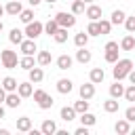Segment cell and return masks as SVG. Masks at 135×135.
Masks as SVG:
<instances>
[{"label": "cell", "mask_w": 135, "mask_h": 135, "mask_svg": "<svg viewBox=\"0 0 135 135\" xmlns=\"http://www.w3.org/2000/svg\"><path fill=\"white\" fill-rule=\"evenodd\" d=\"M17 80L13 78V76H6V78H2V89L6 91V93H11V91H17Z\"/></svg>", "instance_id": "4316f807"}, {"label": "cell", "mask_w": 135, "mask_h": 135, "mask_svg": "<svg viewBox=\"0 0 135 135\" xmlns=\"http://www.w3.org/2000/svg\"><path fill=\"white\" fill-rule=\"evenodd\" d=\"M23 36H25V34H23L21 30H17V27H13V30L8 32V40H11L13 44H21V42H23Z\"/></svg>", "instance_id": "484cf974"}, {"label": "cell", "mask_w": 135, "mask_h": 135, "mask_svg": "<svg viewBox=\"0 0 135 135\" xmlns=\"http://www.w3.org/2000/svg\"><path fill=\"white\" fill-rule=\"evenodd\" d=\"M0 118H4V108H2V103H0Z\"/></svg>", "instance_id": "7dc6e473"}, {"label": "cell", "mask_w": 135, "mask_h": 135, "mask_svg": "<svg viewBox=\"0 0 135 135\" xmlns=\"http://www.w3.org/2000/svg\"><path fill=\"white\" fill-rule=\"evenodd\" d=\"M17 93L21 95V99H23V97H32V93H34L32 82H30V80H27V82H19V84H17Z\"/></svg>", "instance_id": "2e32d148"}, {"label": "cell", "mask_w": 135, "mask_h": 135, "mask_svg": "<svg viewBox=\"0 0 135 135\" xmlns=\"http://www.w3.org/2000/svg\"><path fill=\"white\" fill-rule=\"evenodd\" d=\"M59 116H61V120L72 122V120L76 118V110H74V105H63V108H61V112H59Z\"/></svg>", "instance_id": "e0dca14e"}, {"label": "cell", "mask_w": 135, "mask_h": 135, "mask_svg": "<svg viewBox=\"0 0 135 135\" xmlns=\"http://www.w3.org/2000/svg\"><path fill=\"white\" fill-rule=\"evenodd\" d=\"M124 27H127V32H129V34H133V32H135V15H131V17H127V19H124Z\"/></svg>", "instance_id": "74e56055"}, {"label": "cell", "mask_w": 135, "mask_h": 135, "mask_svg": "<svg viewBox=\"0 0 135 135\" xmlns=\"http://www.w3.org/2000/svg\"><path fill=\"white\" fill-rule=\"evenodd\" d=\"M2 30H4V23H2V21H0V32H2Z\"/></svg>", "instance_id": "f907efd6"}, {"label": "cell", "mask_w": 135, "mask_h": 135, "mask_svg": "<svg viewBox=\"0 0 135 135\" xmlns=\"http://www.w3.org/2000/svg\"><path fill=\"white\" fill-rule=\"evenodd\" d=\"M23 11V6H21V0H8V4L4 6V13L6 15H11V17H19V13Z\"/></svg>", "instance_id": "8992f818"}, {"label": "cell", "mask_w": 135, "mask_h": 135, "mask_svg": "<svg viewBox=\"0 0 135 135\" xmlns=\"http://www.w3.org/2000/svg\"><path fill=\"white\" fill-rule=\"evenodd\" d=\"M27 2H30V4H32V6H38V4H40V2H42V0H27Z\"/></svg>", "instance_id": "bcb514c9"}, {"label": "cell", "mask_w": 135, "mask_h": 135, "mask_svg": "<svg viewBox=\"0 0 135 135\" xmlns=\"http://www.w3.org/2000/svg\"><path fill=\"white\" fill-rule=\"evenodd\" d=\"M82 2H84V4H91V2H93V0H82Z\"/></svg>", "instance_id": "681fc988"}, {"label": "cell", "mask_w": 135, "mask_h": 135, "mask_svg": "<svg viewBox=\"0 0 135 135\" xmlns=\"http://www.w3.org/2000/svg\"><path fill=\"white\" fill-rule=\"evenodd\" d=\"M127 101H135V84H131V86H127L124 89V95H122Z\"/></svg>", "instance_id": "f35d334b"}, {"label": "cell", "mask_w": 135, "mask_h": 135, "mask_svg": "<svg viewBox=\"0 0 135 135\" xmlns=\"http://www.w3.org/2000/svg\"><path fill=\"white\" fill-rule=\"evenodd\" d=\"M118 46H120V51H133V49H135V36H133V34H127V36L120 40Z\"/></svg>", "instance_id": "ac0fdd59"}, {"label": "cell", "mask_w": 135, "mask_h": 135, "mask_svg": "<svg viewBox=\"0 0 135 135\" xmlns=\"http://www.w3.org/2000/svg\"><path fill=\"white\" fill-rule=\"evenodd\" d=\"M97 25H99V34H103V36L112 32V21H110V19H99Z\"/></svg>", "instance_id": "1f68e13d"}, {"label": "cell", "mask_w": 135, "mask_h": 135, "mask_svg": "<svg viewBox=\"0 0 135 135\" xmlns=\"http://www.w3.org/2000/svg\"><path fill=\"white\" fill-rule=\"evenodd\" d=\"M2 15H4V6L0 4V17H2Z\"/></svg>", "instance_id": "c3c4849f"}, {"label": "cell", "mask_w": 135, "mask_h": 135, "mask_svg": "<svg viewBox=\"0 0 135 135\" xmlns=\"http://www.w3.org/2000/svg\"><path fill=\"white\" fill-rule=\"evenodd\" d=\"M74 110H76V114H82V112H89V99H78L76 103H74Z\"/></svg>", "instance_id": "d6a6232c"}, {"label": "cell", "mask_w": 135, "mask_h": 135, "mask_svg": "<svg viewBox=\"0 0 135 135\" xmlns=\"http://www.w3.org/2000/svg\"><path fill=\"white\" fill-rule=\"evenodd\" d=\"M103 78H105V72H103V68H93V70H91V74H89V80H91L93 84H99V82H103Z\"/></svg>", "instance_id": "5bb4252c"}, {"label": "cell", "mask_w": 135, "mask_h": 135, "mask_svg": "<svg viewBox=\"0 0 135 135\" xmlns=\"http://www.w3.org/2000/svg\"><path fill=\"white\" fill-rule=\"evenodd\" d=\"M84 15H86L91 21H99V19L103 17V11H101V6H97V4H93V2H91V4L86 6Z\"/></svg>", "instance_id": "52a82bcc"}, {"label": "cell", "mask_w": 135, "mask_h": 135, "mask_svg": "<svg viewBox=\"0 0 135 135\" xmlns=\"http://www.w3.org/2000/svg\"><path fill=\"white\" fill-rule=\"evenodd\" d=\"M72 89H74V84H72V80H70V78H59V80H57V91H59L61 95L72 93Z\"/></svg>", "instance_id": "30bf717a"}, {"label": "cell", "mask_w": 135, "mask_h": 135, "mask_svg": "<svg viewBox=\"0 0 135 135\" xmlns=\"http://www.w3.org/2000/svg\"><path fill=\"white\" fill-rule=\"evenodd\" d=\"M124 118H127L129 122H135V105H129V108L124 110Z\"/></svg>", "instance_id": "60d3db41"}, {"label": "cell", "mask_w": 135, "mask_h": 135, "mask_svg": "<svg viewBox=\"0 0 135 135\" xmlns=\"http://www.w3.org/2000/svg\"><path fill=\"white\" fill-rule=\"evenodd\" d=\"M124 95V86L120 84V80H116L114 84H110V97H114V99H120Z\"/></svg>", "instance_id": "7402d4cb"}, {"label": "cell", "mask_w": 135, "mask_h": 135, "mask_svg": "<svg viewBox=\"0 0 135 135\" xmlns=\"http://www.w3.org/2000/svg\"><path fill=\"white\" fill-rule=\"evenodd\" d=\"M32 129V118H27V116H21V118H17V131H21V133H27Z\"/></svg>", "instance_id": "cb8c5ba5"}, {"label": "cell", "mask_w": 135, "mask_h": 135, "mask_svg": "<svg viewBox=\"0 0 135 135\" xmlns=\"http://www.w3.org/2000/svg\"><path fill=\"white\" fill-rule=\"evenodd\" d=\"M105 61L108 63H116L118 61V51H105Z\"/></svg>", "instance_id": "ab89813d"}, {"label": "cell", "mask_w": 135, "mask_h": 135, "mask_svg": "<svg viewBox=\"0 0 135 135\" xmlns=\"http://www.w3.org/2000/svg\"><path fill=\"white\" fill-rule=\"evenodd\" d=\"M124 19H127V15H124V11H120V8H116V11H112V17H110V21H112V25H120V23H124Z\"/></svg>", "instance_id": "d4e9b609"}, {"label": "cell", "mask_w": 135, "mask_h": 135, "mask_svg": "<svg viewBox=\"0 0 135 135\" xmlns=\"http://www.w3.org/2000/svg\"><path fill=\"white\" fill-rule=\"evenodd\" d=\"M133 70V61L131 59H118L116 63H114V70H112V74H114V80H124L127 78V74Z\"/></svg>", "instance_id": "6da1fadb"}, {"label": "cell", "mask_w": 135, "mask_h": 135, "mask_svg": "<svg viewBox=\"0 0 135 135\" xmlns=\"http://www.w3.org/2000/svg\"><path fill=\"white\" fill-rule=\"evenodd\" d=\"M40 131H42V135H55V131H57V124H55V120H42V124H40Z\"/></svg>", "instance_id": "d6986e66"}, {"label": "cell", "mask_w": 135, "mask_h": 135, "mask_svg": "<svg viewBox=\"0 0 135 135\" xmlns=\"http://www.w3.org/2000/svg\"><path fill=\"white\" fill-rule=\"evenodd\" d=\"M4 103H6V108H19L21 105V95L17 91H11V93H6Z\"/></svg>", "instance_id": "9c48e42d"}, {"label": "cell", "mask_w": 135, "mask_h": 135, "mask_svg": "<svg viewBox=\"0 0 135 135\" xmlns=\"http://www.w3.org/2000/svg\"><path fill=\"white\" fill-rule=\"evenodd\" d=\"M19 19H21V23H30V21H34V11H32V8H23V11L19 13Z\"/></svg>", "instance_id": "836d02e7"}, {"label": "cell", "mask_w": 135, "mask_h": 135, "mask_svg": "<svg viewBox=\"0 0 135 135\" xmlns=\"http://www.w3.org/2000/svg\"><path fill=\"white\" fill-rule=\"evenodd\" d=\"M34 65H36L34 55H23V57L19 59V68H21V70H25V72H27V70H32Z\"/></svg>", "instance_id": "603a6c76"}, {"label": "cell", "mask_w": 135, "mask_h": 135, "mask_svg": "<svg viewBox=\"0 0 135 135\" xmlns=\"http://www.w3.org/2000/svg\"><path fill=\"white\" fill-rule=\"evenodd\" d=\"M53 19L57 21V25H59V27H68V30H70V27H74V25H76V15H74L72 11H70V13L59 11Z\"/></svg>", "instance_id": "3957f363"}, {"label": "cell", "mask_w": 135, "mask_h": 135, "mask_svg": "<svg viewBox=\"0 0 135 135\" xmlns=\"http://www.w3.org/2000/svg\"><path fill=\"white\" fill-rule=\"evenodd\" d=\"M53 38H55L57 44H63L68 40V27H57V32L53 34Z\"/></svg>", "instance_id": "f1b7e54d"}, {"label": "cell", "mask_w": 135, "mask_h": 135, "mask_svg": "<svg viewBox=\"0 0 135 135\" xmlns=\"http://www.w3.org/2000/svg\"><path fill=\"white\" fill-rule=\"evenodd\" d=\"M78 91H80V97H82V99H93V95H95V84L89 80L86 84H80Z\"/></svg>", "instance_id": "8fae6325"}, {"label": "cell", "mask_w": 135, "mask_h": 135, "mask_svg": "<svg viewBox=\"0 0 135 135\" xmlns=\"http://www.w3.org/2000/svg\"><path fill=\"white\" fill-rule=\"evenodd\" d=\"M91 59H93V55H91V51H86V46H80V49L76 51V61H78V63L84 65V63H89Z\"/></svg>", "instance_id": "7c38bea8"}, {"label": "cell", "mask_w": 135, "mask_h": 135, "mask_svg": "<svg viewBox=\"0 0 135 135\" xmlns=\"http://www.w3.org/2000/svg\"><path fill=\"white\" fill-rule=\"evenodd\" d=\"M51 61H53V57H51V53H49V51H38V55H36V63H38L40 68L49 65Z\"/></svg>", "instance_id": "44dd1931"}, {"label": "cell", "mask_w": 135, "mask_h": 135, "mask_svg": "<svg viewBox=\"0 0 135 135\" xmlns=\"http://www.w3.org/2000/svg\"><path fill=\"white\" fill-rule=\"evenodd\" d=\"M118 99H114V97H110V99H105L103 101V110L108 112V114H114V112H118Z\"/></svg>", "instance_id": "83f0119b"}, {"label": "cell", "mask_w": 135, "mask_h": 135, "mask_svg": "<svg viewBox=\"0 0 135 135\" xmlns=\"http://www.w3.org/2000/svg\"><path fill=\"white\" fill-rule=\"evenodd\" d=\"M55 63H57V70H70L72 63H74V59H72L70 55H59V57L55 59Z\"/></svg>", "instance_id": "4fadbf2b"}, {"label": "cell", "mask_w": 135, "mask_h": 135, "mask_svg": "<svg viewBox=\"0 0 135 135\" xmlns=\"http://www.w3.org/2000/svg\"><path fill=\"white\" fill-rule=\"evenodd\" d=\"M0 61H2V68H6V70H15V68L19 65L17 53H15V51H8V49H4V51L0 53Z\"/></svg>", "instance_id": "277c9868"}, {"label": "cell", "mask_w": 135, "mask_h": 135, "mask_svg": "<svg viewBox=\"0 0 135 135\" xmlns=\"http://www.w3.org/2000/svg\"><path fill=\"white\" fill-rule=\"evenodd\" d=\"M80 122H82L84 127H93V124L97 122V118H95V114H91V112H82V114H80Z\"/></svg>", "instance_id": "4dcf8cb0"}, {"label": "cell", "mask_w": 135, "mask_h": 135, "mask_svg": "<svg viewBox=\"0 0 135 135\" xmlns=\"http://www.w3.org/2000/svg\"><path fill=\"white\" fill-rule=\"evenodd\" d=\"M74 135H89V127H84V124L78 127V129L74 131Z\"/></svg>", "instance_id": "7bdbcfd3"}, {"label": "cell", "mask_w": 135, "mask_h": 135, "mask_svg": "<svg viewBox=\"0 0 135 135\" xmlns=\"http://www.w3.org/2000/svg\"><path fill=\"white\" fill-rule=\"evenodd\" d=\"M19 49H21V53H23V55H34V53L38 51L36 40H32V38H23V42L19 44Z\"/></svg>", "instance_id": "ba28073f"}, {"label": "cell", "mask_w": 135, "mask_h": 135, "mask_svg": "<svg viewBox=\"0 0 135 135\" xmlns=\"http://www.w3.org/2000/svg\"><path fill=\"white\" fill-rule=\"evenodd\" d=\"M89 38H91V36H89L86 32H78V34L74 36V44H76L78 49H80V46H86V42H89Z\"/></svg>", "instance_id": "f546056e"}, {"label": "cell", "mask_w": 135, "mask_h": 135, "mask_svg": "<svg viewBox=\"0 0 135 135\" xmlns=\"http://www.w3.org/2000/svg\"><path fill=\"white\" fill-rule=\"evenodd\" d=\"M46 2H49V4H55V2H57V0H46Z\"/></svg>", "instance_id": "816d5d0a"}, {"label": "cell", "mask_w": 135, "mask_h": 135, "mask_svg": "<svg viewBox=\"0 0 135 135\" xmlns=\"http://www.w3.org/2000/svg\"><path fill=\"white\" fill-rule=\"evenodd\" d=\"M120 46H118V42H114V40H110L108 44H105V51H118Z\"/></svg>", "instance_id": "b9f144b4"}, {"label": "cell", "mask_w": 135, "mask_h": 135, "mask_svg": "<svg viewBox=\"0 0 135 135\" xmlns=\"http://www.w3.org/2000/svg\"><path fill=\"white\" fill-rule=\"evenodd\" d=\"M72 13L74 15H82L84 13V2L82 0H72Z\"/></svg>", "instance_id": "d590c367"}, {"label": "cell", "mask_w": 135, "mask_h": 135, "mask_svg": "<svg viewBox=\"0 0 135 135\" xmlns=\"http://www.w3.org/2000/svg\"><path fill=\"white\" fill-rule=\"evenodd\" d=\"M86 34H89V36H99V25H97V21H91V23L86 25Z\"/></svg>", "instance_id": "8d00e7d4"}, {"label": "cell", "mask_w": 135, "mask_h": 135, "mask_svg": "<svg viewBox=\"0 0 135 135\" xmlns=\"http://www.w3.org/2000/svg\"><path fill=\"white\" fill-rule=\"evenodd\" d=\"M27 74H30V82L32 84H38V82H42V78H44V72H42V68H32V70H27Z\"/></svg>", "instance_id": "9a60e30c"}, {"label": "cell", "mask_w": 135, "mask_h": 135, "mask_svg": "<svg viewBox=\"0 0 135 135\" xmlns=\"http://www.w3.org/2000/svg\"><path fill=\"white\" fill-rule=\"evenodd\" d=\"M44 32V23L42 21H30V23H25V38H32V40H36L40 34Z\"/></svg>", "instance_id": "5b68a950"}, {"label": "cell", "mask_w": 135, "mask_h": 135, "mask_svg": "<svg viewBox=\"0 0 135 135\" xmlns=\"http://www.w3.org/2000/svg\"><path fill=\"white\" fill-rule=\"evenodd\" d=\"M32 95H34V101L38 103V108H40V110H51V108H53V103H55V101H53V97H51L46 91H42V89H36Z\"/></svg>", "instance_id": "7a4b0ae2"}, {"label": "cell", "mask_w": 135, "mask_h": 135, "mask_svg": "<svg viewBox=\"0 0 135 135\" xmlns=\"http://www.w3.org/2000/svg\"><path fill=\"white\" fill-rule=\"evenodd\" d=\"M57 27H59V25H57V21H55V19H49V21L44 23V34L53 36V34L57 32Z\"/></svg>", "instance_id": "e575fe53"}, {"label": "cell", "mask_w": 135, "mask_h": 135, "mask_svg": "<svg viewBox=\"0 0 135 135\" xmlns=\"http://www.w3.org/2000/svg\"><path fill=\"white\" fill-rule=\"evenodd\" d=\"M114 131H116L118 135H127V133H131V122H129L127 118H122V120H118V122L114 124Z\"/></svg>", "instance_id": "ffe728a7"}, {"label": "cell", "mask_w": 135, "mask_h": 135, "mask_svg": "<svg viewBox=\"0 0 135 135\" xmlns=\"http://www.w3.org/2000/svg\"><path fill=\"white\" fill-rule=\"evenodd\" d=\"M4 99H6V91H4L2 84H0V103H4Z\"/></svg>", "instance_id": "f6af8a7d"}, {"label": "cell", "mask_w": 135, "mask_h": 135, "mask_svg": "<svg viewBox=\"0 0 135 135\" xmlns=\"http://www.w3.org/2000/svg\"><path fill=\"white\" fill-rule=\"evenodd\" d=\"M127 78H129V82H131V84H135V70H131V72L127 74Z\"/></svg>", "instance_id": "ee69618b"}]
</instances>
